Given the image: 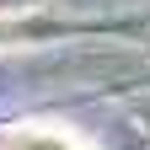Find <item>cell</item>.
<instances>
[{"label": "cell", "mask_w": 150, "mask_h": 150, "mask_svg": "<svg viewBox=\"0 0 150 150\" xmlns=\"http://www.w3.org/2000/svg\"><path fill=\"white\" fill-rule=\"evenodd\" d=\"M11 150H91V145L64 129H27V134H11Z\"/></svg>", "instance_id": "cell-1"}]
</instances>
